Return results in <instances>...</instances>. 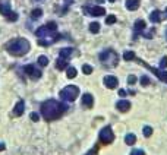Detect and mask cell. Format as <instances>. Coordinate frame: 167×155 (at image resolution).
Here are the masks:
<instances>
[{
	"mask_svg": "<svg viewBox=\"0 0 167 155\" xmlns=\"http://www.w3.org/2000/svg\"><path fill=\"white\" fill-rule=\"evenodd\" d=\"M56 29H57V24L56 22H48L44 26L38 28L35 31V35L43 38V37H48V35H56Z\"/></svg>",
	"mask_w": 167,
	"mask_h": 155,
	"instance_id": "obj_5",
	"label": "cell"
},
{
	"mask_svg": "<svg viewBox=\"0 0 167 155\" xmlns=\"http://www.w3.org/2000/svg\"><path fill=\"white\" fill-rule=\"evenodd\" d=\"M56 68L59 69V70H63V69L67 68V60L63 57H59L57 59V63H56Z\"/></svg>",
	"mask_w": 167,
	"mask_h": 155,
	"instance_id": "obj_19",
	"label": "cell"
},
{
	"mask_svg": "<svg viewBox=\"0 0 167 155\" xmlns=\"http://www.w3.org/2000/svg\"><path fill=\"white\" fill-rule=\"evenodd\" d=\"M144 135L147 136V138H150V136L153 135V127H150V126L144 127Z\"/></svg>",
	"mask_w": 167,
	"mask_h": 155,
	"instance_id": "obj_28",
	"label": "cell"
},
{
	"mask_svg": "<svg viewBox=\"0 0 167 155\" xmlns=\"http://www.w3.org/2000/svg\"><path fill=\"white\" fill-rule=\"evenodd\" d=\"M24 70L31 79H38V78H41V75H43L41 70H40L35 64H27V66L24 68Z\"/></svg>",
	"mask_w": 167,
	"mask_h": 155,
	"instance_id": "obj_9",
	"label": "cell"
},
{
	"mask_svg": "<svg viewBox=\"0 0 167 155\" xmlns=\"http://www.w3.org/2000/svg\"><path fill=\"white\" fill-rule=\"evenodd\" d=\"M31 120H32V121H38L40 120V116L37 114V113H31Z\"/></svg>",
	"mask_w": 167,
	"mask_h": 155,
	"instance_id": "obj_32",
	"label": "cell"
},
{
	"mask_svg": "<svg viewBox=\"0 0 167 155\" xmlns=\"http://www.w3.org/2000/svg\"><path fill=\"white\" fill-rule=\"evenodd\" d=\"M126 7L129 10H136L139 7V0H126Z\"/></svg>",
	"mask_w": 167,
	"mask_h": 155,
	"instance_id": "obj_18",
	"label": "cell"
},
{
	"mask_svg": "<svg viewBox=\"0 0 167 155\" xmlns=\"http://www.w3.org/2000/svg\"><path fill=\"white\" fill-rule=\"evenodd\" d=\"M135 57H136V56H135V53L134 51H125L123 53V59L125 60H135Z\"/></svg>",
	"mask_w": 167,
	"mask_h": 155,
	"instance_id": "obj_24",
	"label": "cell"
},
{
	"mask_svg": "<svg viewBox=\"0 0 167 155\" xmlns=\"http://www.w3.org/2000/svg\"><path fill=\"white\" fill-rule=\"evenodd\" d=\"M5 148H6V146H5V143H2V142H0V151H3V149H5Z\"/></svg>",
	"mask_w": 167,
	"mask_h": 155,
	"instance_id": "obj_36",
	"label": "cell"
},
{
	"mask_svg": "<svg viewBox=\"0 0 167 155\" xmlns=\"http://www.w3.org/2000/svg\"><path fill=\"white\" fill-rule=\"evenodd\" d=\"M25 111V104L22 100H19V101L16 102V106H15L13 108V117H21L22 114H24Z\"/></svg>",
	"mask_w": 167,
	"mask_h": 155,
	"instance_id": "obj_13",
	"label": "cell"
},
{
	"mask_svg": "<svg viewBox=\"0 0 167 155\" xmlns=\"http://www.w3.org/2000/svg\"><path fill=\"white\" fill-rule=\"evenodd\" d=\"M79 95V88L75 87V85H67L65 87L60 91V98H62L63 101H67V102H72L75 101Z\"/></svg>",
	"mask_w": 167,
	"mask_h": 155,
	"instance_id": "obj_4",
	"label": "cell"
},
{
	"mask_svg": "<svg viewBox=\"0 0 167 155\" xmlns=\"http://www.w3.org/2000/svg\"><path fill=\"white\" fill-rule=\"evenodd\" d=\"M109 2H111V3H113V2H115V0H109Z\"/></svg>",
	"mask_w": 167,
	"mask_h": 155,
	"instance_id": "obj_37",
	"label": "cell"
},
{
	"mask_svg": "<svg viewBox=\"0 0 167 155\" xmlns=\"http://www.w3.org/2000/svg\"><path fill=\"white\" fill-rule=\"evenodd\" d=\"M90 31L92 34H97V32H100V24L98 22H92L90 25Z\"/></svg>",
	"mask_w": 167,
	"mask_h": 155,
	"instance_id": "obj_22",
	"label": "cell"
},
{
	"mask_svg": "<svg viewBox=\"0 0 167 155\" xmlns=\"http://www.w3.org/2000/svg\"><path fill=\"white\" fill-rule=\"evenodd\" d=\"M97 151H98V148L96 146V148H92V149L88 151V152H86L85 155H97Z\"/></svg>",
	"mask_w": 167,
	"mask_h": 155,
	"instance_id": "obj_33",
	"label": "cell"
},
{
	"mask_svg": "<svg viewBox=\"0 0 167 155\" xmlns=\"http://www.w3.org/2000/svg\"><path fill=\"white\" fill-rule=\"evenodd\" d=\"M82 72L85 73V75H91L92 73V68H91L90 64H84L82 66Z\"/></svg>",
	"mask_w": 167,
	"mask_h": 155,
	"instance_id": "obj_26",
	"label": "cell"
},
{
	"mask_svg": "<svg viewBox=\"0 0 167 155\" xmlns=\"http://www.w3.org/2000/svg\"><path fill=\"white\" fill-rule=\"evenodd\" d=\"M116 107H117V110L122 113H126L130 110V102L126 101V100H122V101H119L117 104H116Z\"/></svg>",
	"mask_w": 167,
	"mask_h": 155,
	"instance_id": "obj_14",
	"label": "cell"
},
{
	"mask_svg": "<svg viewBox=\"0 0 167 155\" xmlns=\"http://www.w3.org/2000/svg\"><path fill=\"white\" fill-rule=\"evenodd\" d=\"M125 142H126L128 145H134L135 142H136V136H135L134 133H128L126 138H125Z\"/></svg>",
	"mask_w": 167,
	"mask_h": 155,
	"instance_id": "obj_20",
	"label": "cell"
},
{
	"mask_svg": "<svg viewBox=\"0 0 167 155\" xmlns=\"http://www.w3.org/2000/svg\"><path fill=\"white\" fill-rule=\"evenodd\" d=\"M94 104V97L91 95V94H84V97H82V106H85L86 108H91Z\"/></svg>",
	"mask_w": 167,
	"mask_h": 155,
	"instance_id": "obj_15",
	"label": "cell"
},
{
	"mask_svg": "<svg viewBox=\"0 0 167 155\" xmlns=\"http://www.w3.org/2000/svg\"><path fill=\"white\" fill-rule=\"evenodd\" d=\"M100 62L106 68H116L119 63V54L116 53L115 50L107 49L100 53Z\"/></svg>",
	"mask_w": 167,
	"mask_h": 155,
	"instance_id": "obj_3",
	"label": "cell"
},
{
	"mask_svg": "<svg viewBox=\"0 0 167 155\" xmlns=\"http://www.w3.org/2000/svg\"><path fill=\"white\" fill-rule=\"evenodd\" d=\"M167 66V57H163L161 63H160V69H164Z\"/></svg>",
	"mask_w": 167,
	"mask_h": 155,
	"instance_id": "obj_34",
	"label": "cell"
},
{
	"mask_svg": "<svg viewBox=\"0 0 167 155\" xmlns=\"http://www.w3.org/2000/svg\"><path fill=\"white\" fill-rule=\"evenodd\" d=\"M135 62H138L139 64H142V66H145L147 69H150V70H151V72H153L154 75H155L160 81H161V82H166L167 83V72H166V70H163V69H154L153 66H150L148 63L142 62V60H141V59H138V57H135Z\"/></svg>",
	"mask_w": 167,
	"mask_h": 155,
	"instance_id": "obj_8",
	"label": "cell"
},
{
	"mask_svg": "<svg viewBox=\"0 0 167 155\" xmlns=\"http://www.w3.org/2000/svg\"><path fill=\"white\" fill-rule=\"evenodd\" d=\"M119 95L120 97H126V95H128V92L125 91V89H119Z\"/></svg>",
	"mask_w": 167,
	"mask_h": 155,
	"instance_id": "obj_35",
	"label": "cell"
},
{
	"mask_svg": "<svg viewBox=\"0 0 167 155\" xmlns=\"http://www.w3.org/2000/svg\"><path fill=\"white\" fill-rule=\"evenodd\" d=\"M135 82H136V76H135V75H130V76L128 78V83L129 85H134Z\"/></svg>",
	"mask_w": 167,
	"mask_h": 155,
	"instance_id": "obj_30",
	"label": "cell"
},
{
	"mask_svg": "<svg viewBox=\"0 0 167 155\" xmlns=\"http://www.w3.org/2000/svg\"><path fill=\"white\" fill-rule=\"evenodd\" d=\"M144 29H145V22H144L142 19H138L136 22H135L134 25V31H135V38L138 37L139 32H142Z\"/></svg>",
	"mask_w": 167,
	"mask_h": 155,
	"instance_id": "obj_16",
	"label": "cell"
},
{
	"mask_svg": "<svg viewBox=\"0 0 167 155\" xmlns=\"http://www.w3.org/2000/svg\"><path fill=\"white\" fill-rule=\"evenodd\" d=\"M116 22V16L115 15H109L107 18H106V24L107 25H111V24H115Z\"/></svg>",
	"mask_w": 167,
	"mask_h": 155,
	"instance_id": "obj_27",
	"label": "cell"
},
{
	"mask_svg": "<svg viewBox=\"0 0 167 155\" xmlns=\"http://www.w3.org/2000/svg\"><path fill=\"white\" fill-rule=\"evenodd\" d=\"M72 53H73V49L72 47H67V49H62L60 50V54H59V57H63V59H69L72 56Z\"/></svg>",
	"mask_w": 167,
	"mask_h": 155,
	"instance_id": "obj_17",
	"label": "cell"
},
{
	"mask_svg": "<svg viewBox=\"0 0 167 155\" xmlns=\"http://www.w3.org/2000/svg\"><path fill=\"white\" fill-rule=\"evenodd\" d=\"M38 64L41 66V68L47 66V64H48V59L46 57V56H40V57H38Z\"/></svg>",
	"mask_w": 167,
	"mask_h": 155,
	"instance_id": "obj_25",
	"label": "cell"
},
{
	"mask_svg": "<svg viewBox=\"0 0 167 155\" xmlns=\"http://www.w3.org/2000/svg\"><path fill=\"white\" fill-rule=\"evenodd\" d=\"M104 7L101 6H94V7H84V13L91 15V16H103L104 15Z\"/></svg>",
	"mask_w": 167,
	"mask_h": 155,
	"instance_id": "obj_10",
	"label": "cell"
},
{
	"mask_svg": "<svg viewBox=\"0 0 167 155\" xmlns=\"http://www.w3.org/2000/svg\"><path fill=\"white\" fill-rule=\"evenodd\" d=\"M164 18H167L166 13H161L160 10H154L153 13L150 15V19H151V22H154V24H157V22H161Z\"/></svg>",
	"mask_w": 167,
	"mask_h": 155,
	"instance_id": "obj_12",
	"label": "cell"
},
{
	"mask_svg": "<svg viewBox=\"0 0 167 155\" xmlns=\"http://www.w3.org/2000/svg\"><path fill=\"white\" fill-rule=\"evenodd\" d=\"M0 13L5 15L7 21H18V13L16 12H12L9 6V0H0Z\"/></svg>",
	"mask_w": 167,
	"mask_h": 155,
	"instance_id": "obj_6",
	"label": "cell"
},
{
	"mask_svg": "<svg viewBox=\"0 0 167 155\" xmlns=\"http://www.w3.org/2000/svg\"><path fill=\"white\" fill-rule=\"evenodd\" d=\"M78 72H76V69L75 68H67L66 70V76L69 78V79H73V78H76Z\"/></svg>",
	"mask_w": 167,
	"mask_h": 155,
	"instance_id": "obj_21",
	"label": "cell"
},
{
	"mask_svg": "<svg viewBox=\"0 0 167 155\" xmlns=\"http://www.w3.org/2000/svg\"><path fill=\"white\" fill-rule=\"evenodd\" d=\"M98 139H100L101 143H104V145H110L111 142L115 141V133L111 130V127L110 126H106L101 129L100 135H98Z\"/></svg>",
	"mask_w": 167,
	"mask_h": 155,
	"instance_id": "obj_7",
	"label": "cell"
},
{
	"mask_svg": "<svg viewBox=\"0 0 167 155\" xmlns=\"http://www.w3.org/2000/svg\"><path fill=\"white\" fill-rule=\"evenodd\" d=\"M104 85L109 88V89H115V88H117V85H119V81H117L116 76L109 75V76L104 78Z\"/></svg>",
	"mask_w": 167,
	"mask_h": 155,
	"instance_id": "obj_11",
	"label": "cell"
},
{
	"mask_svg": "<svg viewBox=\"0 0 167 155\" xmlns=\"http://www.w3.org/2000/svg\"><path fill=\"white\" fill-rule=\"evenodd\" d=\"M69 2H71V0H67V3H69Z\"/></svg>",
	"mask_w": 167,
	"mask_h": 155,
	"instance_id": "obj_38",
	"label": "cell"
},
{
	"mask_svg": "<svg viewBox=\"0 0 167 155\" xmlns=\"http://www.w3.org/2000/svg\"><path fill=\"white\" fill-rule=\"evenodd\" d=\"M5 49L10 56L21 57V56H25L29 51V43L25 38H13L6 44Z\"/></svg>",
	"mask_w": 167,
	"mask_h": 155,
	"instance_id": "obj_2",
	"label": "cell"
},
{
	"mask_svg": "<svg viewBox=\"0 0 167 155\" xmlns=\"http://www.w3.org/2000/svg\"><path fill=\"white\" fill-rule=\"evenodd\" d=\"M67 111V106L65 102H59L56 100H48L44 101L41 106V114L47 121L57 120L59 117H62Z\"/></svg>",
	"mask_w": 167,
	"mask_h": 155,
	"instance_id": "obj_1",
	"label": "cell"
},
{
	"mask_svg": "<svg viewBox=\"0 0 167 155\" xmlns=\"http://www.w3.org/2000/svg\"><path fill=\"white\" fill-rule=\"evenodd\" d=\"M41 15H43V10L41 9H34L31 12V18L32 19H38V18H41Z\"/></svg>",
	"mask_w": 167,
	"mask_h": 155,
	"instance_id": "obj_23",
	"label": "cell"
},
{
	"mask_svg": "<svg viewBox=\"0 0 167 155\" xmlns=\"http://www.w3.org/2000/svg\"><path fill=\"white\" fill-rule=\"evenodd\" d=\"M141 85H142V87H148V85H150V78L148 76L141 78Z\"/></svg>",
	"mask_w": 167,
	"mask_h": 155,
	"instance_id": "obj_29",
	"label": "cell"
},
{
	"mask_svg": "<svg viewBox=\"0 0 167 155\" xmlns=\"http://www.w3.org/2000/svg\"><path fill=\"white\" fill-rule=\"evenodd\" d=\"M130 155H145V152L141 149H134L132 152H130Z\"/></svg>",
	"mask_w": 167,
	"mask_h": 155,
	"instance_id": "obj_31",
	"label": "cell"
}]
</instances>
